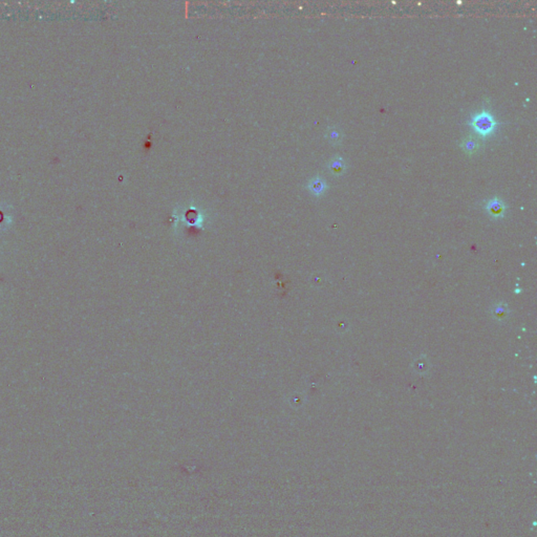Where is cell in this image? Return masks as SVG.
Returning a JSON list of instances; mask_svg holds the SVG:
<instances>
[{"label": "cell", "instance_id": "obj_2", "mask_svg": "<svg viewBox=\"0 0 537 537\" xmlns=\"http://www.w3.org/2000/svg\"><path fill=\"white\" fill-rule=\"evenodd\" d=\"M484 208L492 217H502L507 210V204L499 196H492L485 202Z\"/></svg>", "mask_w": 537, "mask_h": 537}, {"label": "cell", "instance_id": "obj_4", "mask_svg": "<svg viewBox=\"0 0 537 537\" xmlns=\"http://www.w3.org/2000/svg\"><path fill=\"white\" fill-rule=\"evenodd\" d=\"M327 169L331 171V174L335 177H341L345 174L348 169V164L342 157L336 156L332 158L327 163Z\"/></svg>", "mask_w": 537, "mask_h": 537}, {"label": "cell", "instance_id": "obj_1", "mask_svg": "<svg viewBox=\"0 0 537 537\" xmlns=\"http://www.w3.org/2000/svg\"><path fill=\"white\" fill-rule=\"evenodd\" d=\"M467 123L477 134V138L479 136L480 139H488L492 136L498 127L497 120L486 108L471 116Z\"/></svg>", "mask_w": 537, "mask_h": 537}, {"label": "cell", "instance_id": "obj_3", "mask_svg": "<svg viewBox=\"0 0 537 537\" xmlns=\"http://www.w3.org/2000/svg\"><path fill=\"white\" fill-rule=\"evenodd\" d=\"M483 147V143L475 135H467L461 142V148L469 157L475 156Z\"/></svg>", "mask_w": 537, "mask_h": 537}, {"label": "cell", "instance_id": "obj_6", "mask_svg": "<svg viewBox=\"0 0 537 537\" xmlns=\"http://www.w3.org/2000/svg\"><path fill=\"white\" fill-rule=\"evenodd\" d=\"M344 135L342 131L337 127H330L326 132V139L333 145H339L342 143Z\"/></svg>", "mask_w": 537, "mask_h": 537}, {"label": "cell", "instance_id": "obj_5", "mask_svg": "<svg viewBox=\"0 0 537 537\" xmlns=\"http://www.w3.org/2000/svg\"><path fill=\"white\" fill-rule=\"evenodd\" d=\"M307 188L309 190V192H311L313 195L321 196L325 193V191L327 190V188H329V186H327V183L324 179H322L321 177H316L309 180Z\"/></svg>", "mask_w": 537, "mask_h": 537}]
</instances>
